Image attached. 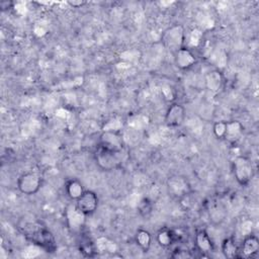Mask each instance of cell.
<instances>
[{
  "label": "cell",
  "instance_id": "484cf974",
  "mask_svg": "<svg viewBox=\"0 0 259 259\" xmlns=\"http://www.w3.org/2000/svg\"><path fill=\"white\" fill-rule=\"evenodd\" d=\"M200 36H201V30L198 29V28L192 29L189 33V39L192 40V41H193V39H195V45H197L199 42Z\"/></svg>",
  "mask_w": 259,
  "mask_h": 259
},
{
  "label": "cell",
  "instance_id": "44dd1931",
  "mask_svg": "<svg viewBox=\"0 0 259 259\" xmlns=\"http://www.w3.org/2000/svg\"><path fill=\"white\" fill-rule=\"evenodd\" d=\"M225 217H226V211L224 207L221 205H213L209 209V218L211 221L215 222V224L223 222Z\"/></svg>",
  "mask_w": 259,
  "mask_h": 259
},
{
  "label": "cell",
  "instance_id": "8992f818",
  "mask_svg": "<svg viewBox=\"0 0 259 259\" xmlns=\"http://www.w3.org/2000/svg\"><path fill=\"white\" fill-rule=\"evenodd\" d=\"M166 188L168 194L173 198L181 199L187 196L190 191V183L185 176L182 175H171L166 180Z\"/></svg>",
  "mask_w": 259,
  "mask_h": 259
},
{
  "label": "cell",
  "instance_id": "5b68a950",
  "mask_svg": "<svg viewBox=\"0 0 259 259\" xmlns=\"http://www.w3.org/2000/svg\"><path fill=\"white\" fill-rule=\"evenodd\" d=\"M42 185V178L34 172L22 173L16 182L17 189L24 195H33L37 193Z\"/></svg>",
  "mask_w": 259,
  "mask_h": 259
},
{
  "label": "cell",
  "instance_id": "d6986e66",
  "mask_svg": "<svg viewBox=\"0 0 259 259\" xmlns=\"http://www.w3.org/2000/svg\"><path fill=\"white\" fill-rule=\"evenodd\" d=\"M156 240H157L158 244L161 247L168 248V247H170L174 243V241H175V234H174V232L172 230L164 228V229H162V230H160L158 232Z\"/></svg>",
  "mask_w": 259,
  "mask_h": 259
},
{
  "label": "cell",
  "instance_id": "8fae6325",
  "mask_svg": "<svg viewBox=\"0 0 259 259\" xmlns=\"http://www.w3.org/2000/svg\"><path fill=\"white\" fill-rule=\"evenodd\" d=\"M240 248V256L245 258L253 257L259 251V239L256 235L247 234L244 237V240L241 244Z\"/></svg>",
  "mask_w": 259,
  "mask_h": 259
},
{
  "label": "cell",
  "instance_id": "3957f363",
  "mask_svg": "<svg viewBox=\"0 0 259 259\" xmlns=\"http://www.w3.org/2000/svg\"><path fill=\"white\" fill-rule=\"evenodd\" d=\"M186 39L184 27L180 24H175L167 28L162 34V42L166 49L173 54L184 47V40Z\"/></svg>",
  "mask_w": 259,
  "mask_h": 259
},
{
  "label": "cell",
  "instance_id": "ba28073f",
  "mask_svg": "<svg viewBox=\"0 0 259 259\" xmlns=\"http://www.w3.org/2000/svg\"><path fill=\"white\" fill-rule=\"evenodd\" d=\"M99 199L97 194L92 190H85L83 194L76 200L75 205L86 217L94 213L98 207Z\"/></svg>",
  "mask_w": 259,
  "mask_h": 259
},
{
  "label": "cell",
  "instance_id": "ffe728a7",
  "mask_svg": "<svg viewBox=\"0 0 259 259\" xmlns=\"http://www.w3.org/2000/svg\"><path fill=\"white\" fill-rule=\"evenodd\" d=\"M138 210L142 217H144V218L150 217L152 213V210H153L152 201L149 198L144 197L138 204Z\"/></svg>",
  "mask_w": 259,
  "mask_h": 259
},
{
  "label": "cell",
  "instance_id": "7a4b0ae2",
  "mask_svg": "<svg viewBox=\"0 0 259 259\" xmlns=\"http://www.w3.org/2000/svg\"><path fill=\"white\" fill-rule=\"evenodd\" d=\"M234 177L239 185L247 186L254 176L253 162L246 156H238L232 162Z\"/></svg>",
  "mask_w": 259,
  "mask_h": 259
},
{
  "label": "cell",
  "instance_id": "d4e9b609",
  "mask_svg": "<svg viewBox=\"0 0 259 259\" xmlns=\"http://www.w3.org/2000/svg\"><path fill=\"white\" fill-rule=\"evenodd\" d=\"M171 257L173 258H181V259H185V258H192L193 257V254L188 251V250H185V249H178V250H175L173 252V254L171 255Z\"/></svg>",
  "mask_w": 259,
  "mask_h": 259
},
{
  "label": "cell",
  "instance_id": "30bf717a",
  "mask_svg": "<svg viewBox=\"0 0 259 259\" xmlns=\"http://www.w3.org/2000/svg\"><path fill=\"white\" fill-rule=\"evenodd\" d=\"M174 61L179 69L187 70L196 63V58L191 49L184 46L174 53Z\"/></svg>",
  "mask_w": 259,
  "mask_h": 259
},
{
  "label": "cell",
  "instance_id": "7402d4cb",
  "mask_svg": "<svg viewBox=\"0 0 259 259\" xmlns=\"http://www.w3.org/2000/svg\"><path fill=\"white\" fill-rule=\"evenodd\" d=\"M97 248L95 245L89 241L82 242L80 245V252L85 256V257H93L95 255Z\"/></svg>",
  "mask_w": 259,
  "mask_h": 259
},
{
  "label": "cell",
  "instance_id": "7c38bea8",
  "mask_svg": "<svg viewBox=\"0 0 259 259\" xmlns=\"http://www.w3.org/2000/svg\"><path fill=\"white\" fill-rule=\"evenodd\" d=\"M194 245L197 251L202 254L210 253L214 249V245L210 236L203 229L196 231L194 236Z\"/></svg>",
  "mask_w": 259,
  "mask_h": 259
},
{
  "label": "cell",
  "instance_id": "e0dca14e",
  "mask_svg": "<svg viewBox=\"0 0 259 259\" xmlns=\"http://www.w3.org/2000/svg\"><path fill=\"white\" fill-rule=\"evenodd\" d=\"M67 217H68V222H69V226L70 228H72L73 230L79 229L83 223H84V219H85V214L82 213L76 205L74 206H70L67 209Z\"/></svg>",
  "mask_w": 259,
  "mask_h": 259
},
{
  "label": "cell",
  "instance_id": "ac0fdd59",
  "mask_svg": "<svg viewBox=\"0 0 259 259\" xmlns=\"http://www.w3.org/2000/svg\"><path fill=\"white\" fill-rule=\"evenodd\" d=\"M135 241L143 252H148L152 245V235L147 230L139 229L135 235Z\"/></svg>",
  "mask_w": 259,
  "mask_h": 259
},
{
  "label": "cell",
  "instance_id": "5bb4252c",
  "mask_svg": "<svg viewBox=\"0 0 259 259\" xmlns=\"http://www.w3.org/2000/svg\"><path fill=\"white\" fill-rule=\"evenodd\" d=\"M224 84V76L220 70H211L205 75V85L208 90L218 92Z\"/></svg>",
  "mask_w": 259,
  "mask_h": 259
},
{
  "label": "cell",
  "instance_id": "2e32d148",
  "mask_svg": "<svg viewBox=\"0 0 259 259\" xmlns=\"http://www.w3.org/2000/svg\"><path fill=\"white\" fill-rule=\"evenodd\" d=\"M222 252L225 257L233 259V258H241L240 256V248L236 244V241L230 237L226 238L222 243Z\"/></svg>",
  "mask_w": 259,
  "mask_h": 259
},
{
  "label": "cell",
  "instance_id": "277c9868",
  "mask_svg": "<svg viewBox=\"0 0 259 259\" xmlns=\"http://www.w3.org/2000/svg\"><path fill=\"white\" fill-rule=\"evenodd\" d=\"M120 155L121 153H114L100 146H97L94 152V160L98 168H100L101 170L111 171L116 169L120 165Z\"/></svg>",
  "mask_w": 259,
  "mask_h": 259
},
{
  "label": "cell",
  "instance_id": "52a82bcc",
  "mask_svg": "<svg viewBox=\"0 0 259 259\" xmlns=\"http://www.w3.org/2000/svg\"><path fill=\"white\" fill-rule=\"evenodd\" d=\"M98 146L114 153H121L124 148V141L120 132L103 131L99 136Z\"/></svg>",
  "mask_w": 259,
  "mask_h": 259
},
{
  "label": "cell",
  "instance_id": "4fadbf2b",
  "mask_svg": "<svg viewBox=\"0 0 259 259\" xmlns=\"http://www.w3.org/2000/svg\"><path fill=\"white\" fill-rule=\"evenodd\" d=\"M243 133H244V125L241 121L237 119L229 120L227 121L224 140L229 144H235L242 138Z\"/></svg>",
  "mask_w": 259,
  "mask_h": 259
},
{
  "label": "cell",
  "instance_id": "cb8c5ba5",
  "mask_svg": "<svg viewBox=\"0 0 259 259\" xmlns=\"http://www.w3.org/2000/svg\"><path fill=\"white\" fill-rule=\"evenodd\" d=\"M122 127V122L120 121V119L117 118H112L110 120H108L104 127L103 131H111V132H120Z\"/></svg>",
  "mask_w": 259,
  "mask_h": 259
},
{
  "label": "cell",
  "instance_id": "9c48e42d",
  "mask_svg": "<svg viewBox=\"0 0 259 259\" xmlns=\"http://www.w3.org/2000/svg\"><path fill=\"white\" fill-rule=\"evenodd\" d=\"M185 119V108L179 103H172L164 117V122L169 127H178L180 126Z\"/></svg>",
  "mask_w": 259,
  "mask_h": 259
},
{
  "label": "cell",
  "instance_id": "9a60e30c",
  "mask_svg": "<svg viewBox=\"0 0 259 259\" xmlns=\"http://www.w3.org/2000/svg\"><path fill=\"white\" fill-rule=\"evenodd\" d=\"M65 191L68 197L72 200H77L85 191L83 184L76 178H72L66 182Z\"/></svg>",
  "mask_w": 259,
  "mask_h": 259
},
{
  "label": "cell",
  "instance_id": "4316f807",
  "mask_svg": "<svg viewBox=\"0 0 259 259\" xmlns=\"http://www.w3.org/2000/svg\"><path fill=\"white\" fill-rule=\"evenodd\" d=\"M68 4H70L73 7H79V6H82L83 4H85V2H83V1H69Z\"/></svg>",
  "mask_w": 259,
  "mask_h": 259
},
{
  "label": "cell",
  "instance_id": "6da1fadb",
  "mask_svg": "<svg viewBox=\"0 0 259 259\" xmlns=\"http://www.w3.org/2000/svg\"><path fill=\"white\" fill-rule=\"evenodd\" d=\"M19 230L28 241L46 252L52 253L57 249L53 234L37 222H24L19 226Z\"/></svg>",
  "mask_w": 259,
  "mask_h": 259
},
{
  "label": "cell",
  "instance_id": "603a6c76",
  "mask_svg": "<svg viewBox=\"0 0 259 259\" xmlns=\"http://www.w3.org/2000/svg\"><path fill=\"white\" fill-rule=\"evenodd\" d=\"M226 125H227V121H225V120L215 121L213 123L212 132H213V135L218 139L224 140V136H225V133H226Z\"/></svg>",
  "mask_w": 259,
  "mask_h": 259
}]
</instances>
